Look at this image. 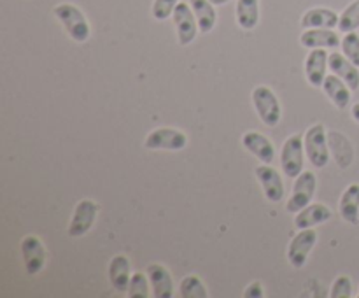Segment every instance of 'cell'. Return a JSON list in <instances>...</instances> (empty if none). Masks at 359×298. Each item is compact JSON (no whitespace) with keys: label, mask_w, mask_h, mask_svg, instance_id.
I'll return each mask as SVG.
<instances>
[{"label":"cell","mask_w":359,"mask_h":298,"mask_svg":"<svg viewBox=\"0 0 359 298\" xmlns=\"http://www.w3.org/2000/svg\"><path fill=\"white\" fill-rule=\"evenodd\" d=\"M56 20L62 23V27L65 28L67 35H69L72 41L76 42H86L91 35V27L88 23L86 16H84L83 11L77 6L70 2L58 4V6L53 9Z\"/></svg>","instance_id":"6da1fadb"},{"label":"cell","mask_w":359,"mask_h":298,"mask_svg":"<svg viewBox=\"0 0 359 298\" xmlns=\"http://www.w3.org/2000/svg\"><path fill=\"white\" fill-rule=\"evenodd\" d=\"M252 97V105L256 109V114L259 116L263 123L270 128L279 125L280 118H283V107H280V102L277 98V95L273 93L272 88L265 86H256L251 93Z\"/></svg>","instance_id":"7a4b0ae2"},{"label":"cell","mask_w":359,"mask_h":298,"mask_svg":"<svg viewBox=\"0 0 359 298\" xmlns=\"http://www.w3.org/2000/svg\"><path fill=\"white\" fill-rule=\"evenodd\" d=\"M305 153L316 168H325L330 163V144L325 125L316 123L304 135Z\"/></svg>","instance_id":"3957f363"},{"label":"cell","mask_w":359,"mask_h":298,"mask_svg":"<svg viewBox=\"0 0 359 298\" xmlns=\"http://www.w3.org/2000/svg\"><path fill=\"white\" fill-rule=\"evenodd\" d=\"M305 144L300 133H294L286 139L280 149V168L286 177L297 179L304 172Z\"/></svg>","instance_id":"277c9868"},{"label":"cell","mask_w":359,"mask_h":298,"mask_svg":"<svg viewBox=\"0 0 359 298\" xmlns=\"http://www.w3.org/2000/svg\"><path fill=\"white\" fill-rule=\"evenodd\" d=\"M316 188H318V177H316L314 172L304 170L297 179H294L293 191H291L290 200L286 203L287 212L297 214L302 209L309 205L312 202L316 195Z\"/></svg>","instance_id":"5b68a950"},{"label":"cell","mask_w":359,"mask_h":298,"mask_svg":"<svg viewBox=\"0 0 359 298\" xmlns=\"http://www.w3.org/2000/svg\"><path fill=\"white\" fill-rule=\"evenodd\" d=\"M188 146V135L177 128L161 126L147 133L144 147L149 151H181Z\"/></svg>","instance_id":"8992f818"},{"label":"cell","mask_w":359,"mask_h":298,"mask_svg":"<svg viewBox=\"0 0 359 298\" xmlns=\"http://www.w3.org/2000/svg\"><path fill=\"white\" fill-rule=\"evenodd\" d=\"M98 210H100V205H98L95 200L83 198L77 202V205L74 207L72 217H70L69 223V237H83L88 231L93 228L95 219L98 216Z\"/></svg>","instance_id":"52a82bcc"},{"label":"cell","mask_w":359,"mask_h":298,"mask_svg":"<svg viewBox=\"0 0 359 298\" xmlns=\"http://www.w3.org/2000/svg\"><path fill=\"white\" fill-rule=\"evenodd\" d=\"M316 242H318V231L314 228H304L291 238L290 245H287V259L294 269L305 266Z\"/></svg>","instance_id":"ba28073f"},{"label":"cell","mask_w":359,"mask_h":298,"mask_svg":"<svg viewBox=\"0 0 359 298\" xmlns=\"http://www.w3.org/2000/svg\"><path fill=\"white\" fill-rule=\"evenodd\" d=\"M21 258H23L25 272L28 276H37L46 265V248L37 235H27L21 238Z\"/></svg>","instance_id":"9c48e42d"},{"label":"cell","mask_w":359,"mask_h":298,"mask_svg":"<svg viewBox=\"0 0 359 298\" xmlns=\"http://www.w3.org/2000/svg\"><path fill=\"white\" fill-rule=\"evenodd\" d=\"M174 25L177 30V41L181 46H189L196 39V30H198V23H196V16L193 13L191 6L186 2H179L175 7L174 14Z\"/></svg>","instance_id":"30bf717a"},{"label":"cell","mask_w":359,"mask_h":298,"mask_svg":"<svg viewBox=\"0 0 359 298\" xmlns=\"http://www.w3.org/2000/svg\"><path fill=\"white\" fill-rule=\"evenodd\" d=\"M255 174L262 184L266 200L277 203L284 198V182L280 177V172L276 167L269 163L259 165V167H256Z\"/></svg>","instance_id":"8fae6325"},{"label":"cell","mask_w":359,"mask_h":298,"mask_svg":"<svg viewBox=\"0 0 359 298\" xmlns=\"http://www.w3.org/2000/svg\"><path fill=\"white\" fill-rule=\"evenodd\" d=\"M328 51L326 49H312L309 56L305 58V77L309 84L314 88H323L326 79V70L328 65Z\"/></svg>","instance_id":"7c38bea8"},{"label":"cell","mask_w":359,"mask_h":298,"mask_svg":"<svg viewBox=\"0 0 359 298\" xmlns=\"http://www.w3.org/2000/svg\"><path fill=\"white\" fill-rule=\"evenodd\" d=\"M300 44L307 49H337L342 41L333 28H307L300 35Z\"/></svg>","instance_id":"4fadbf2b"},{"label":"cell","mask_w":359,"mask_h":298,"mask_svg":"<svg viewBox=\"0 0 359 298\" xmlns=\"http://www.w3.org/2000/svg\"><path fill=\"white\" fill-rule=\"evenodd\" d=\"M242 146L249 151L251 154H255L262 163H272L276 160V147H273L272 140L269 137H265L259 132H245L242 135Z\"/></svg>","instance_id":"5bb4252c"},{"label":"cell","mask_w":359,"mask_h":298,"mask_svg":"<svg viewBox=\"0 0 359 298\" xmlns=\"http://www.w3.org/2000/svg\"><path fill=\"white\" fill-rule=\"evenodd\" d=\"M328 65L332 74L339 76L340 79L346 81L347 86L353 91L359 88V67L354 65L344 53H332L328 58Z\"/></svg>","instance_id":"9a60e30c"},{"label":"cell","mask_w":359,"mask_h":298,"mask_svg":"<svg viewBox=\"0 0 359 298\" xmlns=\"http://www.w3.org/2000/svg\"><path fill=\"white\" fill-rule=\"evenodd\" d=\"M147 277H149L153 294L156 298H172L174 297V280H172L170 272L167 266L160 263H151L146 269Z\"/></svg>","instance_id":"2e32d148"},{"label":"cell","mask_w":359,"mask_h":298,"mask_svg":"<svg viewBox=\"0 0 359 298\" xmlns=\"http://www.w3.org/2000/svg\"><path fill=\"white\" fill-rule=\"evenodd\" d=\"M333 212L328 205L325 203H309L305 209H302L300 212H297L294 216V226L298 230H304V228H314L318 224L326 223V221L332 219Z\"/></svg>","instance_id":"e0dca14e"},{"label":"cell","mask_w":359,"mask_h":298,"mask_svg":"<svg viewBox=\"0 0 359 298\" xmlns=\"http://www.w3.org/2000/svg\"><path fill=\"white\" fill-rule=\"evenodd\" d=\"M130 279H132V270H130V259L126 256L118 255L109 263V283L112 290L118 293H128Z\"/></svg>","instance_id":"ac0fdd59"},{"label":"cell","mask_w":359,"mask_h":298,"mask_svg":"<svg viewBox=\"0 0 359 298\" xmlns=\"http://www.w3.org/2000/svg\"><path fill=\"white\" fill-rule=\"evenodd\" d=\"M323 91H325L326 97L332 100V104L335 105L337 109H347L351 104V97H353V93H351V88L347 86L346 81L340 79L339 76H335V74H330V76H326L325 79V84H323Z\"/></svg>","instance_id":"d6986e66"},{"label":"cell","mask_w":359,"mask_h":298,"mask_svg":"<svg viewBox=\"0 0 359 298\" xmlns=\"http://www.w3.org/2000/svg\"><path fill=\"white\" fill-rule=\"evenodd\" d=\"M339 212L342 219L349 224H359V184L353 182L340 196Z\"/></svg>","instance_id":"ffe728a7"},{"label":"cell","mask_w":359,"mask_h":298,"mask_svg":"<svg viewBox=\"0 0 359 298\" xmlns=\"http://www.w3.org/2000/svg\"><path fill=\"white\" fill-rule=\"evenodd\" d=\"M339 21L340 16L335 11L328 7H314L302 16V27L305 30L307 28H335L339 27Z\"/></svg>","instance_id":"44dd1931"},{"label":"cell","mask_w":359,"mask_h":298,"mask_svg":"<svg viewBox=\"0 0 359 298\" xmlns=\"http://www.w3.org/2000/svg\"><path fill=\"white\" fill-rule=\"evenodd\" d=\"M189 6H191L193 13L196 16V23H198V30L202 34H209L214 30L217 21L216 9H214V4L210 0H189Z\"/></svg>","instance_id":"7402d4cb"},{"label":"cell","mask_w":359,"mask_h":298,"mask_svg":"<svg viewBox=\"0 0 359 298\" xmlns=\"http://www.w3.org/2000/svg\"><path fill=\"white\" fill-rule=\"evenodd\" d=\"M237 23L242 30H252L259 23V0H238L235 7Z\"/></svg>","instance_id":"603a6c76"},{"label":"cell","mask_w":359,"mask_h":298,"mask_svg":"<svg viewBox=\"0 0 359 298\" xmlns=\"http://www.w3.org/2000/svg\"><path fill=\"white\" fill-rule=\"evenodd\" d=\"M328 144L330 149H333V156L339 161V165L342 168H347L353 161V146H351L349 140L342 135L340 132H330L328 133Z\"/></svg>","instance_id":"cb8c5ba5"},{"label":"cell","mask_w":359,"mask_h":298,"mask_svg":"<svg viewBox=\"0 0 359 298\" xmlns=\"http://www.w3.org/2000/svg\"><path fill=\"white\" fill-rule=\"evenodd\" d=\"M181 297L182 298H207L209 291H207L205 284L200 277L196 276H186L181 280Z\"/></svg>","instance_id":"d4e9b609"},{"label":"cell","mask_w":359,"mask_h":298,"mask_svg":"<svg viewBox=\"0 0 359 298\" xmlns=\"http://www.w3.org/2000/svg\"><path fill=\"white\" fill-rule=\"evenodd\" d=\"M359 28V0H354L349 6L344 9L340 14L339 30L342 34H349V32H356Z\"/></svg>","instance_id":"484cf974"},{"label":"cell","mask_w":359,"mask_h":298,"mask_svg":"<svg viewBox=\"0 0 359 298\" xmlns=\"http://www.w3.org/2000/svg\"><path fill=\"white\" fill-rule=\"evenodd\" d=\"M149 277L147 273L135 272L132 273V279H130L128 286V297L130 298H149Z\"/></svg>","instance_id":"4316f807"},{"label":"cell","mask_w":359,"mask_h":298,"mask_svg":"<svg viewBox=\"0 0 359 298\" xmlns=\"http://www.w3.org/2000/svg\"><path fill=\"white\" fill-rule=\"evenodd\" d=\"M342 53L354 63V65L359 67V34L358 32H349V34L344 35L342 39Z\"/></svg>","instance_id":"83f0119b"},{"label":"cell","mask_w":359,"mask_h":298,"mask_svg":"<svg viewBox=\"0 0 359 298\" xmlns=\"http://www.w3.org/2000/svg\"><path fill=\"white\" fill-rule=\"evenodd\" d=\"M177 4L179 0H154L153 7H151V14H153L154 20L165 21L174 14Z\"/></svg>","instance_id":"f1b7e54d"},{"label":"cell","mask_w":359,"mask_h":298,"mask_svg":"<svg viewBox=\"0 0 359 298\" xmlns=\"http://www.w3.org/2000/svg\"><path fill=\"white\" fill-rule=\"evenodd\" d=\"M332 298H351L353 297V280L347 276H340L339 279L333 283L332 291H330Z\"/></svg>","instance_id":"f546056e"},{"label":"cell","mask_w":359,"mask_h":298,"mask_svg":"<svg viewBox=\"0 0 359 298\" xmlns=\"http://www.w3.org/2000/svg\"><path fill=\"white\" fill-rule=\"evenodd\" d=\"M244 297L245 298H263L265 297V287H263L262 283H258V280H256V283L249 284V286L245 287Z\"/></svg>","instance_id":"4dcf8cb0"},{"label":"cell","mask_w":359,"mask_h":298,"mask_svg":"<svg viewBox=\"0 0 359 298\" xmlns=\"http://www.w3.org/2000/svg\"><path fill=\"white\" fill-rule=\"evenodd\" d=\"M351 114H353V119L359 125V102H358V104H354L353 107H351Z\"/></svg>","instance_id":"1f68e13d"},{"label":"cell","mask_w":359,"mask_h":298,"mask_svg":"<svg viewBox=\"0 0 359 298\" xmlns=\"http://www.w3.org/2000/svg\"><path fill=\"white\" fill-rule=\"evenodd\" d=\"M210 2H212L214 6H224V4H228L230 0H210Z\"/></svg>","instance_id":"d6a6232c"}]
</instances>
